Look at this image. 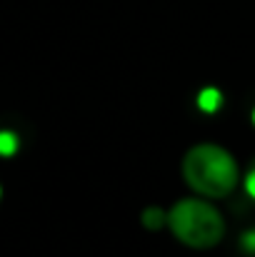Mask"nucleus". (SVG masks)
I'll use <instances>...</instances> for the list:
<instances>
[{"label": "nucleus", "instance_id": "f257e3e1", "mask_svg": "<svg viewBox=\"0 0 255 257\" xmlns=\"http://www.w3.org/2000/svg\"><path fill=\"white\" fill-rule=\"evenodd\" d=\"M183 177L195 192L205 197H228L238 185V163L225 148L203 143L185 153Z\"/></svg>", "mask_w": 255, "mask_h": 257}, {"label": "nucleus", "instance_id": "f03ea898", "mask_svg": "<svg viewBox=\"0 0 255 257\" xmlns=\"http://www.w3.org/2000/svg\"><path fill=\"white\" fill-rule=\"evenodd\" d=\"M170 232L193 250H210L225 237L223 215L203 200H180L168 212Z\"/></svg>", "mask_w": 255, "mask_h": 257}, {"label": "nucleus", "instance_id": "7ed1b4c3", "mask_svg": "<svg viewBox=\"0 0 255 257\" xmlns=\"http://www.w3.org/2000/svg\"><path fill=\"white\" fill-rule=\"evenodd\" d=\"M220 105H223V92H220L218 87H205V90H200V95H198V107H200L203 112L213 115V112L220 110Z\"/></svg>", "mask_w": 255, "mask_h": 257}, {"label": "nucleus", "instance_id": "20e7f679", "mask_svg": "<svg viewBox=\"0 0 255 257\" xmlns=\"http://www.w3.org/2000/svg\"><path fill=\"white\" fill-rule=\"evenodd\" d=\"M140 220H143V225H145L148 230H160V227L168 225V212H165L163 207H148Z\"/></svg>", "mask_w": 255, "mask_h": 257}, {"label": "nucleus", "instance_id": "39448f33", "mask_svg": "<svg viewBox=\"0 0 255 257\" xmlns=\"http://www.w3.org/2000/svg\"><path fill=\"white\" fill-rule=\"evenodd\" d=\"M18 145H20V140H18L15 133H10V130H0V155H3V158L15 155V153H18Z\"/></svg>", "mask_w": 255, "mask_h": 257}, {"label": "nucleus", "instance_id": "423d86ee", "mask_svg": "<svg viewBox=\"0 0 255 257\" xmlns=\"http://www.w3.org/2000/svg\"><path fill=\"white\" fill-rule=\"evenodd\" d=\"M240 247H243V252L255 255V230H245L240 235Z\"/></svg>", "mask_w": 255, "mask_h": 257}, {"label": "nucleus", "instance_id": "0eeeda50", "mask_svg": "<svg viewBox=\"0 0 255 257\" xmlns=\"http://www.w3.org/2000/svg\"><path fill=\"white\" fill-rule=\"evenodd\" d=\"M245 192L250 195V200H255V158L248 168V175H245Z\"/></svg>", "mask_w": 255, "mask_h": 257}, {"label": "nucleus", "instance_id": "6e6552de", "mask_svg": "<svg viewBox=\"0 0 255 257\" xmlns=\"http://www.w3.org/2000/svg\"><path fill=\"white\" fill-rule=\"evenodd\" d=\"M253 122H255V110H253Z\"/></svg>", "mask_w": 255, "mask_h": 257}]
</instances>
